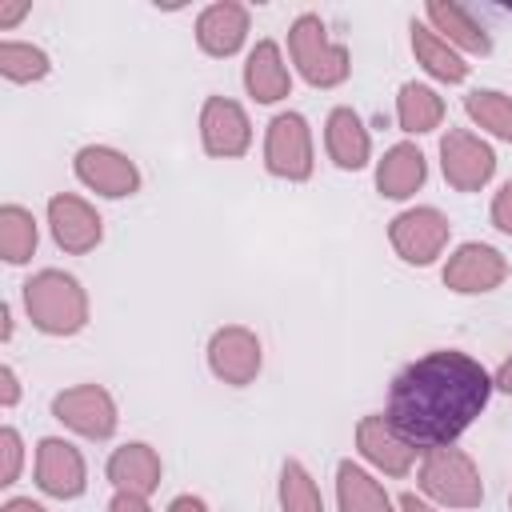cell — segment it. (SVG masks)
<instances>
[{"label":"cell","mask_w":512,"mask_h":512,"mask_svg":"<svg viewBox=\"0 0 512 512\" xmlns=\"http://www.w3.org/2000/svg\"><path fill=\"white\" fill-rule=\"evenodd\" d=\"M76 176L88 188H96L100 196H128L140 184L136 164L112 148H80L76 152Z\"/></svg>","instance_id":"cell-13"},{"label":"cell","mask_w":512,"mask_h":512,"mask_svg":"<svg viewBox=\"0 0 512 512\" xmlns=\"http://www.w3.org/2000/svg\"><path fill=\"white\" fill-rule=\"evenodd\" d=\"M264 160H268V172H276L284 180H304L312 172V136H308L304 116L284 112L268 124Z\"/></svg>","instance_id":"cell-5"},{"label":"cell","mask_w":512,"mask_h":512,"mask_svg":"<svg viewBox=\"0 0 512 512\" xmlns=\"http://www.w3.org/2000/svg\"><path fill=\"white\" fill-rule=\"evenodd\" d=\"M24 12H28V4H0V24L8 28V24H16Z\"/></svg>","instance_id":"cell-33"},{"label":"cell","mask_w":512,"mask_h":512,"mask_svg":"<svg viewBox=\"0 0 512 512\" xmlns=\"http://www.w3.org/2000/svg\"><path fill=\"white\" fill-rule=\"evenodd\" d=\"M424 184V156L416 144H396L384 152L380 168H376V188L392 200H404L412 196L416 188Z\"/></svg>","instance_id":"cell-18"},{"label":"cell","mask_w":512,"mask_h":512,"mask_svg":"<svg viewBox=\"0 0 512 512\" xmlns=\"http://www.w3.org/2000/svg\"><path fill=\"white\" fill-rule=\"evenodd\" d=\"M328 156L340 164V168H360L368 160V132L360 124V116L352 108H336L328 116Z\"/></svg>","instance_id":"cell-21"},{"label":"cell","mask_w":512,"mask_h":512,"mask_svg":"<svg viewBox=\"0 0 512 512\" xmlns=\"http://www.w3.org/2000/svg\"><path fill=\"white\" fill-rule=\"evenodd\" d=\"M356 444H360V452H364L376 468H384L388 476H404V472L412 468V456H416V448L392 428L388 416H364L360 428H356Z\"/></svg>","instance_id":"cell-15"},{"label":"cell","mask_w":512,"mask_h":512,"mask_svg":"<svg viewBox=\"0 0 512 512\" xmlns=\"http://www.w3.org/2000/svg\"><path fill=\"white\" fill-rule=\"evenodd\" d=\"M288 48H292V60H296V68L304 72L308 84L332 88L348 76V48L332 44L328 32H324V20L312 16V12L296 16V24L288 32Z\"/></svg>","instance_id":"cell-3"},{"label":"cell","mask_w":512,"mask_h":512,"mask_svg":"<svg viewBox=\"0 0 512 512\" xmlns=\"http://www.w3.org/2000/svg\"><path fill=\"white\" fill-rule=\"evenodd\" d=\"M108 480H112L120 492L148 496V492L160 484V456H156L148 444H124V448H116L112 460H108Z\"/></svg>","instance_id":"cell-17"},{"label":"cell","mask_w":512,"mask_h":512,"mask_svg":"<svg viewBox=\"0 0 512 512\" xmlns=\"http://www.w3.org/2000/svg\"><path fill=\"white\" fill-rule=\"evenodd\" d=\"M200 136H204V148L212 156H240L252 140V128H248V116L236 100L208 96V104L200 112Z\"/></svg>","instance_id":"cell-11"},{"label":"cell","mask_w":512,"mask_h":512,"mask_svg":"<svg viewBox=\"0 0 512 512\" xmlns=\"http://www.w3.org/2000/svg\"><path fill=\"white\" fill-rule=\"evenodd\" d=\"M388 236H392V248L408 264H428L448 244V220L436 208H408V212H400L392 220Z\"/></svg>","instance_id":"cell-8"},{"label":"cell","mask_w":512,"mask_h":512,"mask_svg":"<svg viewBox=\"0 0 512 512\" xmlns=\"http://www.w3.org/2000/svg\"><path fill=\"white\" fill-rule=\"evenodd\" d=\"M400 508H404V512H436V508H428L424 500H416L412 492H408V496H400Z\"/></svg>","instance_id":"cell-36"},{"label":"cell","mask_w":512,"mask_h":512,"mask_svg":"<svg viewBox=\"0 0 512 512\" xmlns=\"http://www.w3.org/2000/svg\"><path fill=\"white\" fill-rule=\"evenodd\" d=\"M0 72L8 80H40L48 72V56L32 44H16V40H4L0 44Z\"/></svg>","instance_id":"cell-28"},{"label":"cell","mask_w":512,"mask_h":512,"mask_svg":"<svg viewBox=\"0 0 512 512\" xmlns=\"http://www.w3.org/2000/svg\"><path fill=\"white\" fill-rule=\"evenodd\" d=\"M0 452H4V464H0V484H12L16 472H20V436L12 428L0 432Z\"/></svg>","instance_id":"cell-29"},{"label":"cell","mask_w":512,"mask_h":512,"mask_svg":"<svg viewBox=\"0 0 512 512\" xmlns=\"http://www.w3.org/2000/svg\"><path fill=\"white\" fill-rule=\"evenodd\" d=\"M504 276L508 264L492 244H460L444 268V284L452 292H492Z\"/></svg>","instance_id":"cell-10"},{"label":"cell","mask_w":512,"mask_h":512,"mask_svg":"<svg viewBox=\"0 0 512 512\" xmlns=\"http://www.w3.org/2000/svg\"><path fill=\"white\" fill-rule=\"evenodd\" d=\"M280 508H284V512H324L312 476H308L296 460H288L284 472H280Z\"/></svg>","instance_id":"cell-27"},{"label":"cell","mask_w":512,"mask_h":512,"mask_svg":"<svg viewBox=\"0 0 512 512\" xmlns=\"http://www.w3.org/2000/svg\"><path fill=\"white\" fill-rule=\"evenodd\" d=\"M0 380H4V404H16V376H12V368H0Z\"/></svg>","instance_id":"cell-34"},{"label":"cell","mask_w":512,"mask_h":512,"mask_svg":"<svg viewBox=\"0 0 512 512\" xmlns=\"http://www.w3.org/2000/svg\"><path fill=\"white\" fill-rule=\"evenodd\" d=\"M496 384H500L504 392H512V356L504 360V368H500V376H496Z\"/></svg>","instance_id":"cell-37"},{"label":"cell","mask_w":512,"mask_h":512,"mask_svg":"<svg viewBox=\"0 0 512 512\" xmlns=\"http://www.w3.org/2000/svg\"><path fill=\"white\" fill-rule=\"evenodd\" d=\"M492 380L464 352H428L392 380L388 420L416 448H448L488 404Z\"/></svg>","instance_id":"cell-1"},{"label":"cell","mask_w":512,"mask_h":512,"mask_svg":"<svg viewBox=\"0 0 512 512\" xmlns=\"http://www.w3.org/2000/svg\"><path fill=\"white\" fill-rule=\"evenodd\" d=\"M244 32H248V12L240 4H232V0L204 8V16L196 20V40L212 56H232L240 48Z\"/></svg>","instance_id":"cell-16"},{"label":"cell","mask_w":512,"mask_h":512,"mask_svg":"<svg viewBox=\"0 0 512 512\" xmlns=\"http://www.w3.org/2000/svg\"><path fill=\"white\" fill-rule=\"evenodd\" d=\"M428 16H432V24L444 32V40H452V44H460V48H468V52H488V48H492L488 32H484L460 4L432 0V4H428Z\"/></svg>","instance_id":"cell-23"},{"label":"cell","mask_w":512,"mask_h":512,"mask_svg":"<svg viewBox=\"0 0 512 512\" xmlns=\"http://www.w3.org/2000/svg\"><path fill=\"white\" fill-rule=\"evenodd\" d=\"M24 308H28L32 324L48 336H72L88 320V300H84L80 284L56 268H44L24 284Z\"/></svg>","instance_id":"cell-2"},{"label":"cell","mask_w":512,"mask_h":512,"mask_svg":"<svg viewBox=\"0 0 512 512\" xmlns=\"http://www.w3.org/2000/svg\"><path fill=\"white\" fill-rule=\"evenodd\" d=\"M420 488L448 508H476L484 496L480 472L460 448H432L420 468Z\"/></svg>","instance_id":"cell-4"},{"label":"cell","mask_w":512,"mask_h":512,"mask_svg":"<svg viewBox=\"0 0 512 512\" xmlns=\"http://www.w3.org/2000/svg\"><path fill=\"white\" fill-rule=\"evenodd\" d=\"M208 364L224 384H252L260 372V340L248 328H220L208 344Z\"/></svg>","instance_id":"cell-9"},{"label":"cell","mask_w":512,"mask_h":512,"mask_svg":"<svg viewBox=\"0 0 512 512\" xmlns=\"http://www.w3.org/2000/svg\"><path fill=\"white\" fill-rule=\"evenodd\" d=\"M396 116H400L404 132H428V128L440 124L444 100L432 88H424V84H404L400 96H396Z\"/></svg>","instance_id":"cell-24"},{"label":"cell","mask_w":512,"mask_h":512,"mask_svg":"<svg viewBox=\"0 0 512 512\" xmlns=\"http://www.w3.org/2000/svg\"><path fill=\"white\" fill-rule=\"evenodd\" d=\"M440 164H444V176H448L452 188L476 192V188H484V184L492 180L496 156H492V148H488L480 136L452 128V132L440 140Z\"/></svg>","instance_id":"cell-6"},{"label":"cell","mask_w":512,"mask_h":512,"mask_svg":"<svg viewBox=\"0 0 512 512\" xmlns=\"http://www.w3.org/2000/svg\"><path fill=\"white\" fill-rule=\"evenodd\" d=\"M336 496H340V512H392L388 492L352 460H340L336 468Z\"/></svg>","instance_id":"cell-20"},{"label":"cell","mask_w":512,"mask_h":512,"mask_svg":"<svg viewBox=\"0 0 512 512\" xmlns=\"http://www.w3.org/2000/svg\"><path fill=\"white\" fill-rule=\"evenodd\" d=\"M0 512H44L40 504H32V500H8Z\"/></svg>","instance_id":"cell-35"},{"label":"cell","mask_w":512,"mask_h":512,"mask_svg":"<svg viewBox=\"0 0 512 512\" xmlns=\"http://www.w3.org/2000/svg\"><path fill=\"white\" fill-rule=\"evenodd\" d=\"M168 512H204V500H196V496H176V500L168 504Z\"/></svg>","instance_id":"cell-32"},{"label":"cell","mask_w":512,"mask_h":512,"mask_svg":"<svg viewBox=\"0 0 512 512\" xmlns=\"http://www.w3.org/2000/svg\"><path fill=\"white\" fill-rule=\"evenodd\" d=\"M48 224L52 236L64 252H88L100 244V216L80 200V196H52L48 204Z\"/></svg>","instance_id":"cell-14"},{"label":"cell","mask_w":512,"mask_h":512,"mask_svg":"<svg viewBox=\"0 0 512 512\" xmlns=\"http://www.w3.org/2000/svg\"><path fill=\"white\" fill-rule=\"evenodd\" d=\"M36 248V220L32 212H24L20 204H4L0 208V252L8 264H24Z\"/></svg>","instance_id":"cell-25"},{"label":"cell","mask_w":512,"mask_h":512,"mask_svg":"<svg viewBox=\"0 0 512 512\" xmlns=\"http://www.w3.org/2000/svg\"><path fill=\"white\" fill-rule=\"evenodd\" d=\"M244 84H248V92H252L256 100H264V104L288 96V68H284L280 48H276L272 40H260V44L252 48V56H248V64H244Z\"/></svg>","instance_id":"cell-19"},{"label":"cell","mask_w":512,"mask_h":512,"mask_svg":"<svg viewBox=\"0 0 512 512\" xmlns=\"http://www.w3.org/2000/svg\"><path fill=\"white\" fill-rule=\"evenodd\" d=\"M108 512H148L144 496H132V492H116V500L108 504Z\"/></svg>","instance_id":"cell-31"},{"label":"cell","mask_w":512,"mask_h":512,"mask_svg":"<svg viewBox=\"0 0 512 512\" xmlns=\"http://www.w3.org/2000/svg\"><path fill=\"white\" fill-rule=\"evenodd\" d=\"M52 412H56V420H64L72 432H80L88 440H104L116 428V404L100 384H80V388L60 392L52 400Z\"/></svg>","instance_id":"cell-7"},{"label":"cell","mask_w":512,"mask_h":512,"mask_svg":"<svg viewBox=\"0 0 512 512\" xmlns=\"http://www.w3.org/2000/svg\"><path fill=\"white\" fill-rule=\"evenodd\" d=\"M36 484L48 492V496H60V500H72L84 492V460L80 452L68 444V440H40L36 448Z\"/></svg>","instance_id":"cell-12"},{"label":"cell","mask_w":512,"mask_h":512,"mask_svg":"<svg viewBox=\"0 0 512 512\" xmlns=\"http://www.w3.org/2000/svg\"><path fill=\"white\" fill-rule=\"evenodd\" d=\"M464 108H468V116H472L480 128H488V132H496L500 140L512 144V100H508L504 92L476 88V92H468Z\"/></svg>","instance_id":"cell-26"},{"label":"cell","mask_w":512,"mask_h":512,"mask_svg":"<svg viewBox=\"0 0 512 512\" xmlns=\"http://www.w3.org/2000/svg\"><path fill=\"white\" fill-rule=\"evenodd\" d=\"M412 52H416V60H420L436 80L456 84V80H464V72H468V64L448 48V40L436 36L432 28H424V24H412Z\"/></svg>","instance_id":"cell-22"},{"label":"cell","mask_w":512,"mask_h":512,"mask_svg":"<svg viewBox=\"0 0 512 512\" xmlns=\"http://www.w3.org/2000/svg\"><path fill=\"white\" fill-rule=\"evenodd\" d=\"M492 224L500 228V232H512V180L496 192V200H492Z\"/></svg>","instance_id":"cell-30"}]
</instances>
